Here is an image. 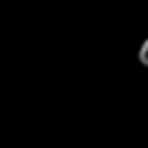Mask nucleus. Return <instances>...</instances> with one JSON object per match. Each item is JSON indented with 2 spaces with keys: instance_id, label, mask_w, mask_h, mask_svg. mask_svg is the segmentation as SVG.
I'll use <instances>...</instances> for the list:
<instances>
[{
  "instance_id": "nucleus-1",
  "label": "nucleus",
  "mask_w": 148,
  "mask_h": 148,
  "mask_svg": "<svg viewBox=\"0 0 148 148\" xmlns=\"http://www.w3.org/2000/svg\"><path fill=\"white\" fill-rule=\"evenodd\" d=\"M139 62L143 67H148V39H143L141 46H139Z\"/></svg>"
}]
</instances>
